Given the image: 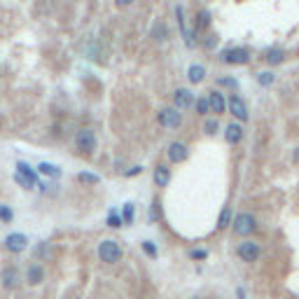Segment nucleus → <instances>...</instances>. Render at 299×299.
I'll return each instance as SVG.
<instances>
[{"label": "nucleus", "instance_id": "nucleus-32", "mask_svg": "<svg viewBox=\"0 0 299 299\" xmlns=\"http://www.w3.org/2000/svg\"><path fill=\"white\" fill-rule=\"evenodd\" d=\"M152 38H155V40H159V42L166 40V26H164V24L155 26V31H152Z\"/></svg>", "mask_w": 299, "mask_h": 299}, {"label": "nucleus", "instance_id": "nucleus-10", "mask_svg": "<svg viewBox=\"0 0 299 299\" xmlns=\"http://www.w3.org/2000/svg\"><path fill=\"white\" fill-rule=\"evenodd\" d=\"M5 248L10 252H14V255H19V252H24L28 248V236L26 234H19V231H14V234H10V236H5Z\"/></svg>", "mask_w": 299, "mask_h": 299}, {"label": "nucleus", "instance_id": "nucleus-39", "mask_svg": "<svg viewBox=\"0 0 299 299\" xmlns=\"http://www.w3.org/2000/svg\"><path fill=\"white\" fill-rule=\"evenodd\" d=\"M220 84H227V87H234V89H236V80H229V77L220 80Z\"/></svg>", "mask_w": 299, "mask_h": 299}, {"label": "nucleus", "instance_id": "nucleus-5", "mask_svg": "<svg viewBox=\"0 0 299 299\" xmlns=\"http://www.w3.org/2000/svg\"><path fill=\"white\" fill-rule=\"evenodd\" d=\"M19 283H21L19 269H17L14 264H5V266H3V271H0V285H3V290L14 292V290L19 287Z\"/></svg>", "mask_w": 299, "mask_h": 299}, {"label": "nucleus", "instance_id": "nucleus-41", "mask_svg": "<svg viewBox=\"0 0 299 299\" xmlns=\"http://www.w3.org/2000/svg\"><path fill=\"white\" fill-rule=\"evenodd\" d=\"M294 162H297V164H299V147H297V150H294Z\"/></svg>", "mask_w": 299, "mask_h": 299}, {"label": "nucleus", "instance_id": "nucleus-13", "mask_svg": "<svg viewBox=\"0 0 299 299\" xmlns=\"http://www.w3.org/2000/svg\"><path fill=\"white\" fill-rule=\"evenodd\" d=\"M206 101H208V108H211V112H215V115H222V112H227V98H224L220 91H215V89H213L211 94L206 96Z\"/></svg>", "mask_w": 299, "mask_h": 299}, {"label": "nucleus", "instance_id": "nucleus-25", "mask_svg": "<svg viewBox=\"0 0 299 299\" xmlns=\"http://www.w3.org/2000/svg\"><path fill=\"white\" fill-rule=\"evenodd\" d=\"M257 82L259 87H271L273 82H276V75L271 70H264V73H257Z\"/></svg>", "mask_w": 299, "mask_h": 299}, {"label": "nucleus", "instance_id": "nucleus-19", "mask_svg": "<svg viewBox=\"0 0 299 299\" xmlns=\"http://www.w3.org/2000/svg\"><path fill=\"white\" fill-rule=\"evenodd\" d=\"M38 173H40V176H45V178H54V180L63 176V171L59 169L56 164H47V162H42L40 166H38Z\"/></svg>", "mask_w": 299, "mask_h": 299}, {"label": "nucleus", "instance_id": "nucleus-29", "mask_svg": "<svg viewBox=\"0 0 299 299\" xmlns=\"http://www.w3.org/2000/svg\"><path fill=\"white\" fill-rule=\"evenodd\" d=\"M14 220V211L10 206H0V222L3 224H10Z\"/></svg>", "mask_w": 299, "mask_h": 299}, {"label": "nucleus", "instance_id": "nucleus-17", "mask_svg": "<svg viewBox=\"0 0 299 299\" xmlns=\"http://www.w3.org/2000/svg\"><path fill=\"white\" fill-rule=\"evenodd\" d=\"M17 173H19V176H24L28 180V183L33 185H38L40 183V180H38V171L33 169V166H31V164H26V162H17Z\"/></svg>", "mask_w": 299, "mask_h": 299}, {"label": "nucleus", "instance_id": "nucleus-31", "mask_svg": "<svg viewBox=\"0 0 299 299\" xmlns=\"http://www.w3.org/2000/svg\"><path fill=\"white\" fill-rule=\"evenodd\" d=\"M190 259H194V262H204V259H208V250H204V248H194V250H190Z\"/></svg>", "mask_w": 299, "mask_h": 299}, {"label": "nucleus", "instance_id": "nucleus-38", "mask_svg": "<svg viewBox=\"0 0 299 299\" xmlns=\"http://www.w3.org/2000/svg\"><path fill=\"white\" fill-rule=\"evenodd\" d=\"M136 0H115V5L117 7H129V5H133Z\"/></svg>", "mask_w": 299, "mask_h": 299}, {"label": "nucleus", "instance_id": "nucleus-7", "mask_svg": "<svg viewBox=\"0 0 299 299\" xmlns=\"http://www.w3.org/2000/svg\"><path fill=\"white\" fill-rule=\"evenodd\" d=\"M96 145H98V140H96V133L91 129L77 131V136H75V147L80 150V152H87V155H91V152L96 150Z\"/></svg>", "mask_w": 299, "mask_h": 299}, {"label": "nucleus", "instance_id": "nucleus-8", "mask_svg": "<svg viewBox=\"0 0 299 299\" xmlns=\"http://www.w3.org/2000/svg\"><path fill=\"white\" fill-rule=\"evenodd\" d=\"M222 61L229 63V66H243V63L250 61V52L245 47H229L222 52Z\"/></svg>", "mask_w": 299, "mask_h": 299}, {"label": "nucleus", "instance_id": "nucleus-12", "mask_svg": "<svg viewBox=\"0 0 299 299\" xmlns=\"http://www.w3.org/2000/svg\"><path fill=\"white\" fill-rule=\"evenodd\" d=\"M194 105V94L190 89H178L173 94V108L176 110H190Z\"/></svg>", "mask_w": 299, "mask_h": 299}, {"label": "nucleus", "instance_id": "nucleus-1", "mask_svg": "<svg viewBox=\"0 0 299 299\" xmlns=\"http://www.w3.org/2000/svg\"><path fill=\"white\" fill-rule=\"evenodd\" d=\"M96 255H98V259H101L103 264L112 266V264H117V262H122L124 250L115 238H103L101 243H98V248H96Z\"/></svg>", "mask_w": 299, "mask_h": 299}, {"label": "nucleus", "instance_id": "nucleus-11", "mask_svg": "<svg viewBox=\"0 0 299 299\" xmlns=\"http://www.w3.org/2000/svg\"><path fill=\"white\" fill-rule=\"evenodd\" d=\"M187 157H190V147L185 143L173 140V143L169 145V162L171 164H183V162H187Z\"/></svg>", "mask_w": 299, "mask_h": 299}, {"label": "nucleus", "instance_id": "nucleus-20", "mask_svg": "<svg viewBox=\"0 0 299 299\" xmlns=\"http://www.w3.org/2000/svg\"><path fill=\"white\" fill-rule=\"evenodd\" d=\"M264 61L271 63V66H276V63H283V61H285V52H283L280 47L266 49V52H264Z\"/></svg>", "mask_w": 299, "mask_h": 299}, {"label": "nucleus", "instance_id": "nucleus-26", "mask_svg": "<svg viewBox=\"0 0 299 299\" xmlns=\"http://www.w3.org/2000/svg\"><path fill=\"white\" fill-rule=\"evenodd\" d=\"M133 204H124V208H122V222H124V227H129V224H133Z\"/></svg>", "mask_w": 299, "mask_h": 299}, {"label": "nucleus", "instance_id": "nucleus-28", "mask_svg": "<svg viewBox=\"0 0 299 299\" xmlns=\"http://www.w3.org/2000/svg\"><path fill=\"white\" fill-rule=\"evenodd\" d=\"M194 108H197V115H201V117H206L208 112H211V108H208V101H206V96H204V98H197V101H194Z\"/></svg>", "mask_w": 299, "mask_h": 299}, {"label": "nucleus", "instance_id": "nucleus-22", "mask_svg": "<svg viewBox=\"0 0 299 299\" xmlns=\"http://www.w3.org/2000/svg\"><path fill=\"white\" fill-rule=\"evenodd\" d=\"M231 220H234V215H231V206L227 204L222 208V213H220V218H218V229H227V227H231Z\"/></svg>", "mask_w": 299, "mask_h": 299}, {"label": "nucleus", "instance_id": "nucleus-2", "mask_svg": "<svg viewBox=\"0 0 299 299\" xmlns=\"http://www.w3.org/2000/svg\"><path fill=\"white\" fill-rule=\"evenodd\" d=\"M231 229H234V234L241 238H250L255 231H257V218L252 215V213L248 211H241L234 215V220H231Z\"/></svg>", "mask_w": 299, "mask_h": 299}, {"label": "nucleus", "instance_id": "nucleus-27", "mask_svg": "<svg viewBox=\"0 0 299 299\" xmlns=\"http://www.w3.org/2000/svg\"><path fill=\"white\" fill-rule=\"evenodd\" d=\"M77 183H82V185H98V183H101V178L94 176V173H77Z\"/></svg>", "mask_w": 299, "mask_h": 299}, {"label": "nucleus", "instance_id": "nucleus-6", "mask_svg": "<svg viewBox=\"0 0 299 299\" xmlns=\"http://www.w3.org/2000/svg\"><path fill=\"white\" fill-rule=\"evenodd\" d=\"M227 110L234 115V119H236L238 124L248 122V105H245V101L238 94H231L229 98H227Z\"/></svg>", "mask_w": 299, "mask_h": 299}, {"label": "nucleus", "instance_id": "nucleus-21", "mask_svg": "<svg viewBox=\"0 0 299 299\" xmlns=\"http://www.w3.org/2000/svg\"><path fill=\"white\" fill-rule=\"evenodd\" d=\"M187 77H190L192 84H199V82H204V77H206V68L199 66V63H192L190 70H187Z\"/></svg>", "mask_w": 299, "mask_h": 299}, {"label": "nucleus", "instance_id": "nucleus-42", "mask_svg": "<svg viewBox=\"0 0 299 299\" xmlns=\"http://www.w3.org/2000/svg\"><path fill=\"white\" fill-rule=\"evenodd\" d=\"M192 299H201V297H192Z\"/></svg>", "mask_w": 299, "mask_h": 299}, {"label": "nucleus", "instance_id": "nucleus-14", "mask_svg": "<svg viewBox=\"0 0 299 299\" xmlns=\"http://www.w3.org/2000/svg\"><path fill=\"white\" fill-rule=\"evenodd\" d=\"M224 140L229 145L241 143V140H243V124H238V122L227 124V129H224Z\"/></svg>", "mask_w": 299, "mask_h": 299}, {"label": "nucleus", "instance_id": "nucleus-3", "mask_svg": "<svg viewBox=\"0 0 299 299\" xmlns=\"http://www.w3.org/2000/svg\"><path fill=\"white\" fill-rule=\"evenodd\" d=\"M236 255L245 264H255V262L262 257V245H259L257 241H252V238H243V241L236 245Z\"/></svg>", "mask_w": 299, "mask_h": 299}, {"label": "nucleus", "instance_id": "nucleus-24", "mask_svg": "<svg viewBox=\"0 0 299 299\" xmlns=\"http://www.w3.org/2000/svg\"><path fill=\"white\" fill-rule=\"evenodd\" d=\"M140 248H143V252L147 255L150 259H157V257H159V248L155 245V241H143V243H140Z\"/></svg>", "mask_w": 299, "mask_h": 299}, {"label": "nucleus", "instance_id": "nucleus-16", "mask_svg": "<svg viewBox=\"0 0 299 299\" xmlns=\"http://www.w3.org/2000/svg\"><path fill=\"white\" fill-rule=\"evenodd\" d=\"M152 180H155L157 187H169L171 185V169L166 164H159L155 169V173H152Z\"/></svg>", "mask_w": 299, "mask_h": 299}, {"label": "nucleus", "instance_id": "nucleus-23", "mask_svg": "<svg viewBox=\"0 0 299 299\" xmlns=\"http://www.w3.org/2000/svg\"><path fill=\"white\" fill-rule=\"evenodd\" d=\"M220 131V122H218V117H208L204 122V133L206 136H215Z\"/></svg>", "mask_w": 299, "mask_h": 299}, {"label": "nucleus", "instance_id": "nucleus-15", "mask_svg": "<svg viewBox=\"0 0 299 299\" xmlns=\"http://www.w3.org/2000/svg\"><path fill=\"white\" fill-rule=\"evenodd\" d=\"M176 17H178L180 33H183V38H185V45H187V47H194V33H190V31H187V24H185V7L183 5L176 7Z\"/></svg>", "mask_w": 299, "mask_h": 299}, {"label": "nucleus", "instance_id": "nucleus-30", "mask_svg": "<svg viewBox=\"0 0 299 299\" xmlns=\"http://www.w3.org/2000/svg\"><path fill=\"white\" fill-rule=\"evenodd\" d=\"M108 227H112V229H119V227H124L122 215H117L115 211H110V215H108Z\"/></svg>", "mask_w": 299, "mask_h": 299}, {"label": "nucleus", "instance_id": "nucleus-34", "mask_svg": "<svg viewBox=\"0 0 299 299\" xmlns=\"http://www.w3.org/2000/svg\"><path fill=\"white\" fill-rule=\"evenodd\" d=\"M14 183H19L21 187H24V190H33V185L28 183V180H26V178H24V176H19L17 171H14Z\"/></svg>", "mask_w": 299, "mask_h": 299}, {"label": "nucleus", "instance_id": "nucleus-18", "mask_svg": "<svg viewBox=\"0 0 299 299\" xmlns=\"http://www.w3.org/2000/svg\"><path fill=\"white\" fill-rule=\"evenodd\" d=\"M211 10H201V12L197 14V19H194V35L201 33V31H206V28L211 26Z\"/></svg>", "mask_w": 299, "mask_h": 299}, {"label": "nucleus", "instance_id": "nucleus-4", "mask_svg": "<svg viewBox=\"0 0 299 299\" xmlns=\"http://www.w3.org/2000/svg\"><path fill=\"white\" fill-rule=\"evenodd\" d=\"M157 119H159V124H162L164 129H171L176 131L183 126V112L176 108H164L159 110V115H157Z\"/></svg>", "mask_w": 299, "mask_h": 299}, {"label": "nucleus", "instance_id": "nucleus-35", "mask_svg": "<svg viewBox=\"0 0 299 299\" xmlns=\"http://www.w3.org/2000/svg\"><path fill=\"white\" fill-rule=\"evenodd\" d=\"M45 255H47V243H40L35 248V257L40 259V257H45Z\"/></svg>", "mask_w": 299, "mask_h": 299}, {"label": "nucleus", "instance_id": "nucleus-9", "mask_svg": "<svg viewBox=\"0 0 299 299\" xmlns=\"http://www.w3.org/2000/svg\"><path fill=\"white\" fill-rule=\"evenodd\" d=\"M45 276H47V271H45V266L40 264V262H31V264L26 266V273H24V280H26L31 287H38L45 283Z\"/></svg>", "mask_w": 299, "mask_h": 299}, {"label": "nucleus", "instance_id": "nucleus-40", "mask_svg": "<svg viewBox=\"0 0 299 299\" xmlns=\"http://www.w3.org/2000/svg\"><path fill=\"white\" fill-rule=\"evenodd\" d=\"M236 294H238V299H245V290H243V287H236Z\"/></svg>", "mask_w": 299, "mask_h": 299}, {"label": "nucleus", "instance_id": "nucleus-37", "mask_svg": "<svg viewBox=\"0 0 299 299\" xmlns=\"http://www.w3.org/2000/svg\"><path fill=\"white\" fill-rule=\"evenodd\" d=\"M138 173H143V166H131V169L126 171L124 176H126V178H133V176H138Z\"/></svg>", "mask_w": 299, "mask_h": 299}, {"label": "nucleus", "instance_id": "nucleus-33", "mask_svg": "<svg viewBox=\"0 0 299 299\" xmlns=\"http://www.w3.org/2000/svg\"><path fill=\"white\" fill-rule=\"evenodd\" d=\"M162 215V211H159V204L157 201H152V206H150V222H157V218Z\"/></svg>", "mask_w": 299, "mask_h": 299}, {"label": "nucleus", "instance_id": "nucleus-36", "mask_svg": "<svg viewBox=\"0 0 299 299\" xmlns=\"http://www.w3.org/2000/svg\"><path fill=\"white\" fill-rule=\"evenodd\" d=\"M215 45H218V35H208V40L204 42V47H206V49H213Z\"/></svg>", "mask_w": 299, "mask_h": 299}]
</instances>
